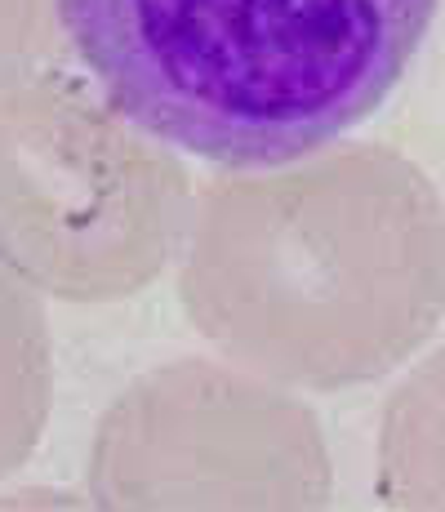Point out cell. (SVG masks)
<instances>
[{"mask_svg": "<svg viewBox=\"0 0 445 512\" xmlns=\"http://www.w3.org/2000/svg\"><path fill=\"white\" fill-rule=\"evenodd\" d=\"M178 303L236 366L348 392L392 374L445 317V205L397 147H321L192 196Z\"/></svg>", "mask_w": 445, "mask_h": 512, "instance_id": "obj_1", "label": "cell"}, {"mask_svg": "<svg viewBox=\"0 0 445 512\" xmlns=\"http://www.w3.org/2000/svg\"><path fill=\"white\" fill-rule=\"evenodd\" d=\"M441 0H54L121 116L227 170H276L374 116Z\"/></svg>", "mask_w": 445, "mask_h": 512, "instance_id": "obj_2", "label": "cell"}, {"mask_svg": "<svg viewBox=\"0 0 445 512\" xmlns=\"http://www.w3.org/2000/svg\"><path fill=\"white\" fill-rule=\"evenodd\" d=\"M192 179L67 72L0 81V268L63 303H121L183 250Z\"/></svg>", "mask_w": 445, "mask_h": 512, "instance_id": "obj_3", "label": "cell"}, {"mask_svg": "<svg viewBox=\"0 0 445 512\" xmlns=\"http://www.w3.org/2000/svg\"><path fill=\"white\" fill-rule=\"evenodd\" d=\"M85 490L98 508H325L321 419L285 383L183 357L138 374L103 410Z\"/></svg>", "mask_w": 445, "mask_h": 512, "instance_id": "obj_4", "label": "cell"}, {"mask_svg": "<svg viewBox=\"0 0 445 512\" xmlns=\"http://www.w3.org/2000/svg\"><path fill=\"white\" fill-rule=\"evenodd\" d=\"M374 490L388 508L445 512V343L383 401Z\"/></svg>", "mask_w": 445, "mask_h": 512, "instance_id": "obj_5", "label": "cell"}, {"mask_svg": "<svg viewBox=\"0 0 445 512\" xmlns=\"http://www.w3.org/2000/svg\"><path fill=\"white\" fill-rule=\"evenodd\" d=\"M54 406V343L32 285L0 268V477L18 472Z\"/></svg>", "mask_w": 445, "mask_h": 512, "instance_id": "obj_6", "label": "cell"}, {"mask_svg": "<svg viewBox=\"0 0 445 512\" xmlns=\"http://www.w3.org/2000/svg\"><path fill=\"white\" fill-rule=\"evenodd\" d=\"M54 0H0V81L41 67L54 45Z\"/></svg>", "mask_w": 445, "mask_h": 512, "instance_id": "obj_7", "label": "cell"}, {"mask_svg": "<svg viewBox=\"0 0 445 512\" xmlns=\"http://www.w3.org/2000/svg\"><path fill=\"white\" fill-rule=\"evenodd\" d=\"M0 504H81V499L54 495V490H18V495H5Z\"/></svg>", "mask_w": 445, "mask_h": 512, "instance_id": "obj_8", "label": "cell"}]
</instances>
